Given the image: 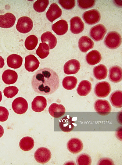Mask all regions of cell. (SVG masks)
Masks as SVG:
<instances>
[{
    "instance_id": "obj_1",
    "label": "cell",
    "mask_w": 122,
    "mask_h": 165,
    "mask_svg": "<svg viewBox=\"0 0 122 165\" xmlns=\"http://www.w3.org/2000/svg\"><path fill=\"white\" fill-rule=\"evenodd\" d=\"M59 85V79L52 69L45 68L37 71L31 80V86L38 93L49 95L55 92Z\"/></svg>"
},
{
    "instance_id": "obj_2",
    "label": "cell",
    "mask_w": 122,
    "mask_h": 165,
    "mask_svg": "<svg viewBox=\"0 0 122 165\" xmlns=\"http://www.w3.org/2000/svg\"><path fill=\"white\" fill-rule=\"evenodd\" d=\"M121 37L118 32L111 31L106 35L104 41L105 45L111 49H115L119 47L121 44Z\"/></svg>"
},
{
    "instance_id": "obj_3",
    "label": "cell",
    "mask_w": 122,
    "mask_h": 165,
    "mask_svg": "<svg viewBox=\"0 0 122 165\" xmlns=\"http://www.w3.org/2000/svg\"><path fill=\"white\" fill-rule=\"evenodd\" d=\"M33 27V23L31 19L27 16H23L18 20L16 28L20 32L25 34L30 32Z\"/></svg>"
},
{
    "instance_id": "obj_4",
    "label": "cell",
    "mask_w": 122,
    "mask_h": 165,
    "mask_svg": "<svg viewBox=\"0 0 122 165\" xmlns=\"http://www.w3.org/2000/svg\"><path fill=\"white\" fill-rule=\"evenodd\" d=\"M82 17L87 24L94 25L100 21L101 15L98 10L94 9L85 12L82 15Z\"/></svg>"
},
{
    "instance_id": "obj_5",
    "label": "cell",
    "mask_w": 122,
    "mask_h": 165,
    "mask_svg": "<svg viewBox=\"0 0 122 165\" xmlns=\"http://www.w3.org/2000/svg\"><path fill=\"white\" fill-rule=\"evenodd\" d=\"M106 31V29L103 25L98 24L93 27L90 29L89 34L93 40L98 41L103 39Z\"/></svg>"
},
{
    "instance_id": "obj_6",
    "label": "cell",
    "mask_w": 122,
    "mask_h": 165,
    "mask_svg": "<svg viewBox=\"0 0 122 165\" xmlns=\"http://www.w3.org/2000/svg\"><path fill=\"white\" fill-rule=\"evenodd\" d=\"M35 160L38 162L44 164L48 162L50 160L51 153L47 148L42 147L38 149L34 154Z\"/></svg>"
},
{
    "instance_id": "obj_7",
    "label": "cell",
    "mask_w": 122,
    "mask_h": 165,
    "mask_svg": "<svg viewBox=\"0 0 122 165\" xmlns=\"http://www.w3.org/2000/svg\"><path fill=\"white\" fill-rule=\"evenodd\" d=\"M12 108L16 113L23 114L26 112L28 109V103L26 100L23 98L18 97L13 101Z\"/></svg>"
},
{
    "instance_id": "obj_8",
    "label": "cell",
    "mask_w": 122,
    "mask_h": 165,
    "mask_svg": "<svg viewBox=\"0 0 122 165\" xmlns=\"http://www.w3.org/2000/svg\"><path fill=\"white\" fill-rule=\"evenodd\" d=\"M95 111L102 115L109 114L111 110V107L108 101L104 99H99L95 101L94 104Z\"/></svg>"
},
{
    "instance_id": "obj_9",
    "label": "cell",
    "mask_w": 122,
    "mask_h": 165,
    "mask_svg": "<svg viewBox=\"0 0 122 165\" xmlns=\"http://www.w3.org/2000/svg\"><path fill=\"white\" fill-rule=\"evenodd\" d=\"M111 86L106 81L98 83L95 85L94 89L95 95L99 98H104L107 96L111 91Z\"/></svg>"
},
{
    "instance_id": "obj_10",
    "label": "cell",
    "mask_w": 122,
    "mask_h": 165,
    "mask_svg": "<svg viewBox=\"0 0 122 165\" xmlns=\"http://www.w3.org/2000/svg\"><path fill=\"white\" fill-rule=\"evenodd\" d=\"M62 11L58 5L55 3L52 4L47 11L46 16L48 20L52 23L60 17Z\"/></svg>"
},
{
    "instance_id": "obj_11",
    "label": "cell",
    "mask_w": 122,
    "mask_h": 165,
    "mask_svg": "<svg viewBox=\"0 0 122 165\" xmlns=\"http://www.w3.org/2000/svg\"><path fill=\"white\" fill-rule=\"evenodd\" d=\"M81 66L80 64L77 60L71 59L65 64L63 70L65 74H76L79 70Z\"/></svg>"
},
{
    "instance_id": "obj_12",
    "label": "cell",
    "mask_w": 122,
    "mask_h": 165,
    "mask_svg": "<svg viewBox=\"0 0 122 165\" xmlns=\"http://www.w3.org/2000/svg\"><path fill=\"white\" fill-rule=\"evenodd\" d=\"M70 30L75 34L81 32L84 28V24L81 18L77 16L72 18L70 20Z\"/></svg>"
},
{
    "instance_id": "obj_13",
    "label": "cell",
    "mask_w": 122,
    "mask_h": 165,
    "mask_svg": "<svg viewBox=\"0 0 122 165\" xmlns=\"http://www.w3.org/2000/svg\"><path fill=\"white\" fill-rule=\"evenodd\" d=\"M67 147L70 152L77 154L82 150L83 145L81 141L79 138H73L67 142Z\"/></svg>"
},
{
    "instance_id": "obj_14",
    "label": "cell",
    "mask_w": 122,
    "mask_h": 165,
    "mask_svg": "<svg viewBox=\"0 0 122 165\" xmlns=\"http://www.w3.org/2000/svg\"><path fill=\"white\" fill-rule=\"evenodd\" d=\"M16 20L15 16L11 13L0 15V27L5 28H10L14 25Z\"/></svg>"
},
{
    "instance_id": "obj_15",
    "label": "cell",
    "mask_w": 122,
    "mask_h": 165,
    "mask_svg": "<svg viewBox=\"0 0 122 165\" xmlns=\"http://www.w3.org/2000/svg\"><path fill=\"white\" fill-rule=\"evenodd\" d=\"M47 106V100L43 96H38L35 97L31 103L32 109L36 112L43 111Z\"/></svg>"
},
{
    "instance_id": "obj_16",
    "label": "cell",
    "mask_w": 122,
    "mask_h": 165,
    "mask_svg": "<svg viewBox=\"0 0 122 165\" xmlns=\"http://www.w3.org/2000/svg\"><path fill=\"white\" fill-rule=\"evenodd\" d=\"M40 63L34 55H29L25 57V67L29 72H33L38 69Z\"/></svg>"
},
{
    "instance_id": "obj_17",
    "label": "cell",
    "mask_w": 122,
    "mask_h": 165,
    "mask_svg": "<svg viewBox=\"0 0 122 165\" xmlns=\"http://www.w3.org/2000/svg\"><path fill=\"white\" fill-rule=\"evenodd\" d=\"M52 29L57 35H62L67 32L68 26L67 21L64 20H61L53 24Z\"/></svg>"
},
{
    "instance_id": "obj_18",
    "label": "cell",
    "mask_w": 122,
    "mask_h": 165,
    "mask_svg": "<svg viewBox=\"0 0 122 165\" xmlns=\"http://www.w3.org/2000/svg\"><path fill=\"white\" fill-rule=\"evenodd\" d=\"M109 78L114 83H118L121 81L122 77L121 68L119 66H114L109 69Z\"/></svg>"
},
{
    "instance_id": "obj_19",
    "label": "cell",
    "mask_w": 122,
    "mask_h": 165,
    "mask_svg": "<svg viewBox=\"0 0 122 165\" xmlns=\"http://www.w3.org/2000/svg\"><path fill=\"white\" fill-rule=\"evenodd\" d=\"M93 41L88 37L86 36H82L78 41V47L80 50L83 52H87L93 47Z\"/></svg>"
},
{
    "instance_id": "obj_20",
    "label": "cell",
    "mask_w": 122,
    "mask_h": 165,
    "mask_svg": "<svg viewBox=\"0 0 122 165\" xmlns=\"http://www.w3.org/2000/svg\"><path fill=\"white\" fill-rule=\"evenodd\" d=\"M65 107L62 104L56 103L52 104L48 108L50 115L55 118H59L63 116L65 113Z\"/></svg>"
},
{
    "instance_id": "obj_21",
    "label": "cell",
    "mask_w": 122,
    "mask_h": 165,
    "mask_svg": "<svg viewBox=\"0 0 122 165\" xmlns=\"http://www.w3.org/2000/svg\"><path fill=\"white\" fill-rule=\"evenodd\" d=\"M18 75L15 71L8 69L5 70L2 75V79L5 83L7 84H13L17 80Z\"/></svg>"
},
{
    "instance_id": "obj_22",
    "label": "cell",
    "mask_w": 122,
    "mask_h": 165,
    "mask_svg": "<svg viewBox=\"0 0 122 165\" xmlns=\"http://www.w3.org/2000/svg\"><path fill=\"white\" fill-rule=\"evenodd\" d=\"M70 116H65L63 118L59 123L60 129L63 132H69L71 131L74 127V121L72 120Z\"/></svg>"
},
{
    "instance_id": "obj_23",
    "label": "cell",
    "mask_w": 122,
    "mask_h": 165,
    "mask_svg": "<svg viewBox=\"0 0 122 165\" xmlns=\"http://www.w3.org/2000/svg\"><path fill=\"white\" fill-rule=\"evenodd\" d=\"M23 58L20 55L12 54L9 56L7 59V63L8 66L16 69L20 68L22 65Z\"/></svg>"
},
{
    "instance_id": "obj_24",
    "label": "cell",
    "mask_w": 122,
    "mask_h": 165,
    "mask_svg": "<svg viewBox=\"0 0 122 165\" xmlns=\"http://www.w3.org/2000/svg\"><path fill=\"white\" fill-rule=\"evenodd\" d=\"M41 40L42 43H45L48 45L50 49H52L55 47L57 44L56 37L51 32L47 31L41 35Z\"/></svg>"
},
{
    "instance_id": "obj_25",
    "label": "cell",
    "mask_w": 122,
    "mask_h": 165,
    "mask_svg": "<svg viewBox=\"0 0 122 165\" xmlns=\"http://www.w3.org/2000/svg\"><path fill=\"white\" fill-rule=\"evenodd\" d=\"M102 56L97 50H93L89 52L86 56V60L90 65H93L99 63L101 60Z\"/></svg>"
},
{
    "instance_id": "obj_26",
    "label": "cell",
    "mask_w": 122,
    "mask_h": 165,
    "mask_svg": "<svg viewBox=\"0 0 122 165\" xmlns=\"http://www.w3.org/2000/svg\"><path fill=\"white\" fill-rule=\"evenodd\" d=\"M92 84L90 82L86 80L81 81L79 83L77 91L78 94L81 96H85L91 91Z\"/></svg>"
},
{
    "instance_id": "obj_27",
    "label": "cell",
    "mask_w": 122,
    "mask_h": 165,
    "mask_svg": "<svg viewBox=\"0 0 122 165\" xmlns=\"http://www.w3.org/2000/svg\"><path fill=\"white\" fill-rule=\"evenodd\" d=\"M107 69L103 64H99L94 68L93 75L97 79L101 80L105 79L107 74Z\"/></svg>"
},
{
    "instance_id": "obj_28",
    "label": "cell",
    "mask_w": 122,
    "mask_h": 165,
    "mask_svg": "<svg viewBox=\"0 0 122 165\" xmlns=\"http://www.w3.org/2000/svg\"><path fill=\"white\" fill-rule=\"evenodd\" d=\"M109 99L113 106L118 108H121L122 105V91L117 90L113 92L110 95Z\"/></svg>"
},
{
    "instance_id": "obj_29",
    "label": "cell",
    "mask_w": 122,
    "mask_h": 165,
    "mask_svg": "<svg viewBox=\"0 0 122 165\" xmlns=\"http://www.w3.org/2000/svg\"><path fill=\"white\" fill-rule=\"evenodd\" d=\"M34 145V141L31 137L27 136L22 138L20 140L19 146L20 148L24 151L31 150Z\"/></svg>"
},
{
    "instance_id": "obj_30",
    "label": "cell",
    "mask_w": 122,
    "mask_h": 165,
    "mask_svg": "<svg viewBox=\"0 0 122 165\" xmlns=\"http://www.w3.org/2000/svg\"><path fill=\"white\" fill-rule=\"evenodd\" d=\"M77 82V79L75 77L73 76H67L63 79L62 85L65 89L71 90L76 87Z\"/></svg>"
},
{
    "instance_id": "obj_31",
    "label": "cell",
    "mask_w": 122,
    "mask_h": 165,
    "mask_svg": "<svg viewBox=\"0 0 122 165\" xmlns=\"http://www.w3.org/2000/svg\"><path fill=\"white\" fill-rule=\"evenodd\" d=\"M36 54L39 57L43 59L49 54V48L48 44L45 43H41L36 50Z\"/></svg>"
},
{
    "instance_id": "obj_32",
    "label": "cell",
    "mask_w": 122,
    "mask_h": 165,
    "mask_svg": "<svg viewBox=\"0 0 122 165\" xmlns=\"http://www.w3.org/2000/svg\"><path fill=\"white\" fill-rule=\"evenodd\" d=\"M38 43V39L37 37L33 35L28 36L25 41V46L27 50H33L37 46Z\"/></svg>"
},
{
    "instance_id": "obj_33",
    "label": "cell",
    "mask_w": 122,
    "mask_h": 165,
    "mask_svg": "<svg viewBox=\"0 0 122 165\" xmlns=\"http://www.w3.org/2000/svg\"><path fill=\"white\" fill-rule=\"evenodd\" d=\"M49 2V0H37L33 4V8L38 12H43L45 10Z\"/></svg>"
},
{
    "instance_id": "obj_34",
    "label": "cell",
    "mask_w": 122,
    "mask_h": 165,
    "mask_svg": "<svg viewBox=\"0 0 122 165\" xmlns=\"http://www.w3.org/2000/svg\"><path fill=\"white\" fill-rule=\"evenodd\" d=\"M76 162L79 165H90L91 164L92 160L88 155L84 153L80 155L77 158Z\"/></svg>"
},
{
    "instance_id": "obj_35",
    "label": "cell",
    "mask_w": 122,
    "mask_h": 165,
    "mask_svg": "<svg viewBox=\"0 0 122 165\" xmlns=\"http://www.w3.org/2000/svg\"><path fill=\"white\" fill-rule=\"evenodd\" d=\"M17 88L14 86H8L3 90L4 95L7 98H12L15 96L18 92Z\"/></svg>"
},
{
    "instance_id": "obj_36",
    "label": "cell",
    "mask_w": 122,
    "mask_h": 165,
    "mask_svg": "<svg viewBox=\"0 0 122 165\" xmlns=\"http://www.w3.org/2000/svg\"><path fill=\"white\" fill-rule=\"evenodd\" d=\"M77 1L79 7L84 9L92 8L94 5L95 2V1L94 0H78Z\"/></svg>"
},
{
    "instance_id": "obj_37",
    "label": "cell",
    "mask_w": 122,
    "mask_h": 165,
    "mask_svg": "<svg viewBox=\"0 0 122 165\" xmlns=\"http://www.w3.org/2000/svg\"><path fill=\"white\" fill-rule=\"evenodd\" d=\"M58 2L63 8L66 10L72 9L75 5L74 0H59Z\"/></svg>"
},
{
    "instance_id": "obj_38",
    "label": "cell",
    "mask_w": 122,
    "mask_h": 165,
    "mask_svg": "<svg viewBox=\"0 0 122 165\" xmlns=\"http://www.w3.org/2000/svg\"><path fill=\"white\" fill-rule=\"evenodd\" d=\"M9 113L5 107L0 106V121L4 122L7 120Z\"/></svg>"
},
{
    "instance_id": "obj_39",
    "label": "cell",
    "mask_w": 122,
    "mask_h": 165,
    "mask_svg": "<svg viewBox=\"0 0 122 165\" xmlns=\"http://www.w3.org/2000/svg\"><path fill=\"white\" fill-rule=\"evenodd\" d=\"M99 165H113V161L108 158H103L100 160L98 163Z\"/></svg>"
},
{
    "instance_id": "obj_40",
    "label": "cell",
    "mask_w": 122,
    "mask_h": 165,
    "mask_svg": "<svg viewBox=\"0 0 122 165\" xmlns=\"http://www.w3.org/2000/svg\"><path fill=\"white\" fill-rule=\"evenodd\" d=\"M5 64L4 60L2 57L0 56V68H2Z\"/></svg>"
},
{
    "instance_id": "obj_41",
    "label": "cell",
    "mask_w": 122,
    "mask_h": 165,
    "mask_svg": "<svg viewBox=\"0 0 122 165\" xmlns=\"http://www.w3.org/2000/svg\"><path fill=\"white\" fill-rule=\"evenodd\" d=\"M4 132L3 127L0 125V138L3 135Z\"/></svg>"
},
{
    "instance_id": "obj_42",
    "label": "cell",
    "mask_w": 122,
    "mask_h": 165,
    "mask_svg": "<svg viewBox=\"0 0 122 165\" xmlns=\"http://www.w3.org/2000/svg\"><path fill=\"white\" fill-rule=\"evenodd\" d=\"M2 99V92L0 91V102L1 101Z\"/></svg>"
}]
</instances>
